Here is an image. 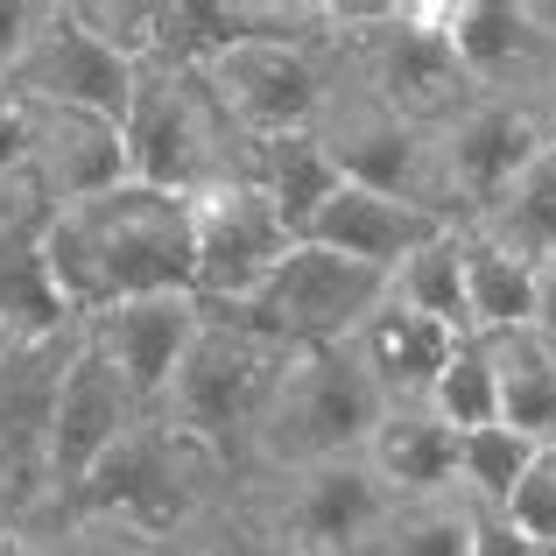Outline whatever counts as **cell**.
<instances>
[{
    "label": "cell",
    "instance_id": "6da1fadb",
    "mask_svg": "<svg viewBox=\"0 0 556 556\" xmlns=\"http://www.w3.org/2000/svg\"><path fill=\"white\" fill-rule=\"evenodd\" d=\"M42 268L78 325L113 303L190 289V198L127 177L99 198L56 204L42 226Z\"/></svg>",
    "mask_w": 556,
    "mask_h": 556
},
{
    "label": "cell",
    "instance_id": "7a4b0ae2",
    "mask_svg": "<svg viewBox=\"0 0 556 556\" xmlns=\"http://www.w3.org/2000/svg\"><path fill=\"white\" fill-rule=\"evenodd\" d=\"M380 408L388 402H380V388L367 380L353 345H289L268 380L240 479H275V472H296V465L353 458L374 437Z\"/></svg>",
    "mask_w": 556,
    "mask_h": 556
},
{
    "label": "cell",
    "instance_id": "3957f363",
    "mask_svg": "<svg viewBox=\"0 0 556 556\" xmlns=\"http://www.w3.org/2000/svg\"><path fill=\"white\" fill-rule=\"evenodd\" d=\"M121 149H127V177L149 190H177V198L254 169V141L218 113L204 71H177V64L135 71V92H127L121 113Z\"/></svg>",
    "mask_w": 556,
    "mask_h": 556
},
{
    "label": "cell",
    "instance_id": "277c9868",
    "mask_svg": "<svg viewBox=\"0 0 556 556\" xmlns=\"http://www.w3.org/2000/svg\"><path fill=\"white\" fill-rule=\"evenodd\" d=\"M232 493H240V479L149 408V416L106 451V465L78 486V501H71L64 515H106V521H127V529H149V535H163V543H177L184 529H198L204 515H218Z\"/></svg>",
    "mask_w": 556,
    "mask_h": 556
},
{
    "label": "cell",
    "instance_id": "5b68a950",
    "mask_svg": "<svg viewBox=\"0 0 556 556\" xmlns=\"http://www.w3.org/2000/svg\"><path fill=\"white\" fill-rule=\"evenodd\" d=\"M422 155H430L422 163V212L451 232L479 226L486 204L543 155V99L479 92L465 113L422 135Z\"/></svg>",
    "mask_w": 556,
    "mask_h": 556
},
{
    "label": "cell",
    "instance_id": "8992f818",
    "mask_svg": "<svg viewBox=\"0 0 556 556\" xmlns=\"http://www.w3.org/2000/svg\"><path fill=\"white\" fill-rule=\"evenodd\" d=\"M275 367H282L275 345H261L254 331H240V325H226V317L204 311V331L190 339L177 380H169L163 402H155V416H163L177 437H190L198 451H212V458L240 479Z\"/></svg>",
    "mask_w": 556,
    "mask_h": 556
},
{
    "label": "cell",
    "instance_id": "52a82bcc",
    "mask_svg": "<svg viewBox=\"0 0 556 556\" xmlns=\"http://www.w3.org/2000/svg\"><path fill=\"white\" fill-rule=\"evenodd\" d=\"M380 296H388V275H374V268H359V261H339V254H325V247L296 240L268 268V282H261L254 296L226 303V311H212V317H226V325L254 331L261 345L289 353V345H345L374 317Z\"/></svg>",
    "mask_w": 556,
    "mask_h": 556
},
{
    "label": "cell",
    "instance_id": "ba28073f",
    "mask_svg": "<svg viewBox=\"0 0 556 556\" xmlns=\"http://www.w3.org/2000/svg\"><path fill=\"white\" fill-rule=\"evenodd\" d=\"M240 501L268 543L303 549V556H359L374 521L394 507V493L353 451V458L296 465V472H275V479H240Z\"/></svg>",
    "mask_w": 556,
    "mask_h": 556
},
{
    "label": "cell",
    "instance_id": "9c48e42d",
    "mask_svg": "<svg viewBox=\"0 0 556 556\" xmlns=\"http://www.w3.org/2000/svg\"><path fill=\"white\" fill-rule=\"evenodd\" d=\"M141 416H149V408L127 394V380L113 374L92 345H78V359L64 367L56 402H50V437H42V507L28 521H14V529H50V521L78 501L85 479L106 465V451L121 444Z\"/></svg>",
    "mask_w": 556,
    "mask_h": 556
},
{
    "label": "cell",
    "instance_id": "30bf717a",
    "mask_svg": "<svg viewBox=\"0 0 556 556\" xmlns=\"http://www.w3.org/2000/svg\"><path fill=\"white\" fill-rule=\"evenodd\" d=\"M289 247L296 240L275 218V204L254 190V177H218V184L190 190V296L204 311H226V303L254 296Z\"/></svg>",
    "mask_w": 556,
    "mask_h": 556
},
{
    "label": "cell",
    "instance_id": "8fae6325",
    "mask_svg": "<svg viewBox=\"0 0 556 556\" xmlns=\"http://www.w3.org/2000/svg\"><path fill=\"white\" fill-rule=\"evenodd\" d=\"M218 113L240 127L247 141L275 135H311L331 92V50H303V42H232L226 56L204 64Z\"/></svg>",
    "mask_w": 556,
    "mask_h": 556
},
{
    "label": "cell",
    "instance_id": "7c38bea8",
    "mask_svg": "<svg viewBox=\"0 0 556 556\" xmlns=\"http://www.w3.org/2000/svg\"><path fill=\"white\" fill-rule=\"evenodd\" d=\"M437 36L479 92H529L556 85V14L549 0H430Z\"/></svg>",
    "mask_w": 556,
    "mask_h": 556
},
{
    "label": "cell",
    "instance_id": "4fadbf2b",
    "mask_svg": "<svg viewBox=\"0 0 556 556\" xmlns=\"http://www.w3.org/2000/svg\"><path fill=\"white\" fill-rule=\"evenodd\" d=\"M85 325H64L50 339H28L0 353V515L28 521L42 507V437H50L56 380L78 359Z\"/></svg>",
    "mask_w": 556,
    "mask_h": 556
},
{
    "label": "cell",
    "instance_id": "5bb4252c",
    "mask_svg": "<svg viewBox=\"0 0 556 556\" xmlns=\"http://www.w3.org/2000/svg\"><path fill=\"white\" fill-rule=\"evenodd\" d=\"M311 135H317V149L331 155L339 184L388 190V198L422 204V163H430V155H422V135L408 121H394L345 64H331V92H325V113H317Z\"/></svg>",
    "mask_w": 556,
    "mask_h": 556
},
{
    "label": "cell",
    "instance_id": "9a60e30c",
    "mask_svg": "<svg viewBox=\"0 0 556 556\" xmlns=\"http://www.w3.org/2000/svg\"><path fill=\"white\" fill-rule=\"evenodd\" d=\"M0 85L22 92L28 106H78V113H99V121L121 127L127 92H135V64H121V56L78 22L71 0H50L36 42H28V56Z\"/></svg>",
    "mask_w": 556,
    "mask_h": 556
},
{
    "label": "cell",
    "instance_id": "2e32d148",
    "mask_svg": "<svg viewBox=\"0 0 556 556\" xmlns=\"http://www.w3.org/2000/svg\"><path fill=\"white\" fill-rule=\"evenodd\" d=\"M204 331V303L190 289H169V296H135V303H113V311L85 317V345L106 359L113 374L127 380L141 408L163 402V388L177 380L190 339Z\"/></svg>",
    "mask_w": 556,
    "mask_h": 556
},
{
    "label": "cell",
    "instance_id": "e0dca14e",
    "mask_svg": "<svg viewBox=\"0 0 556 556\" xmlns=\"http://www.w3.org/2000/svg\"><path fill=\"white\" fill-rule=\"evenodd\" d=\"M28 184L56 204H78L99 198V190L127 184V149H121V127L99 121V113L78 106H28V155H22Z\"/></svg>",
    "mask_w": 556,
    "mask_h": 556
},
{
    "label": "cell",
    "instance_id": "ac0fdd59",
    "mask_svg": "<svg viewBox=\"0 0 556 556\" xmlns=\"http://www.w3.org/2000/svg\"><path fill=\"white\" fill-rule=\"evenodd\" d=\"M437 232H451V226H437L422 204L388 198V190L339 184L325 198V212L311 218V232H303V240L325 247V254H339V261H359V268H374V275H394L408 254H416V247H430Z\"/></svg>",
    "mask_w": 556,
    "mask_h": 556
},
{
    "label": "cell",
    "instance_id": "d6986e66",
    "mask_svg": "<svg viewBox=\"0 0 556 556\" xmlns=\"http://www.w3.org/2000/svg\"><path fill=\"white\" fill-rule=\"evenodd\" d=\"M359 458L394 501H430V493H451V479H458V437L422 402H408V408H380Z\"/></svg>",
    "mask_w": 556,
    "mask_h": 556
},
{
    "label": "cell",
    "instance_id": "ffe728a7",
    "mask_svg": "<svg viewBox=\"0 0 556 556\" xmlns=\"http://www.w3.org/2000/svg\"><path fill=\"white\" fill-rule=\"evenodd\" d=\"M345 345L359 353V367H367V380L380 388V402L408 408V402L430 394V380H437V367H444V353H451V331H437L430 317H416V311H402V303L380 296L374 317Z\"/></svg>",
    "mask_w": 556,
    "mask_h": 556
},
{
    "label": "cell",
    "instance_id": "44dd1931",
    "mask_svg": "<svg viewBox=\"0 0 556 556\" xmlns=\"http://www.w3.org/2000/svg\"><path fill=\"white\" fill-rule=\"evenodd\" d=\"M254 190L275 204V218L289 226V240L311 232V218L325 212V198L339 190V169L331 155L317 149V135H275V141H254Z\"/></svg>",
    "mask_w": 556,
    "mask_h": 556
},
{
    "label": "cell",
    "instance_id": "7402d4cb",
    "mask_svg": "<svg viewBox=\"0 0 556 556\" xmlns=\"http://www.w3.org/2000/svg\"><path fill=\"white\" fill-rule=\"evenodd\" d=\"M486 359H493V408H501V422L515 437H529V444H549L556 437V359L529 331H493Z\"/></svg>",
    "mask_w": 556,
    "mask_h": 556
},
{
    "label": "cell",
    "instance_id": "603a6c76",
    "mask_svg": "<svg viewBox=\"0 0 556 556\" xmlns=\"http://www.w3.org/2000/svg\"><path fill=\"white\" fill-rule=\"evenodd\" d=\"M465 232H479L486 247H501V254L543 268V261L556 254V155L543 149L515 184L501 190V198L486 204V218H479V226H465Z\"/></svg>",
    "mask_w": 556,
    "mask_h": 556
},
{
    "label": "cell",
    "instance_id": "cb8c5ba5",
    "mask_svg": "<svg viewBox=\"0 0 556 556\" xmlns=\"http://www.w3.org/2000/svg\"><path fill=\"white\" fill-rule=\"evenodd\" d=\"M535 303V268L501 247H486L479 232H465V331L493 339V331H521Z\"/></svg>",
    "mask_w": 556,
    "mask_h": 556
},
{
    "label": "cell",
    "instance_id": "d4e9b609",
    "mask_svg": "<svg viewBox=\"0 0 556 556\" xmlns=\"http://www.w3.org/2000/svg\"><path fill=\"white\" fill-rule=\"evenodd\" d=\"M388 303H402V311L430 317L437 331L465 339V232H437L430 247H416L388 275Z\"/></svg>",
    "mask_w": 556,
    "mask_h": 556
},
{
    "label": "cell",
    "instance_id": "484cf974",
    "mask_svg": "<svg viewBox=\"0 0 556 556\" xmlns=\"http://www.w3.org/2000/svg\"><path fill=\"white\" fill-rule=\"evenodd\" d=\"M422 408H430L451 437L501 422V408H493V359H486V339H479V331L451 339V353H444V367H437L430 394H422Z\"/></svg>",
    "mask_w": 556,
    "mask_h": 556
},
{
    "label": "cell",
    "instance_id": "4316f807",
    "mask_svg": "<svg viewBox=\"0 0 556 556\" xmlns=\"http://www.w3.org/2000/svg\"><path fill=\"white\" fill-rule=\"evenodd\" d=\"M359 556H465V507L458 493H430V501H394L374 521Z\"/></svg>",
    "mask_w": 556,
    "mask_h": 556
},
{
    "label": "cell",
    "instance_id": "83f0119b",
    "mask_svg": "<svg viewBox=\"0 0 556 556\" xmlns=\"http://www.w3.org/2000/svg\"><path fill=\"white\" fill-rule=\"evenodd\" d=\"M535 451H543V444L515 437L507 422L465 430L458 437V479H451V493H465V501H507V493H515V479L529 472Z\"/></svg>",
    "mask_w": 556,
    "mask_h": 556
},
{
    "label": "cell",
    "instance_id": "f1b7e54d",
    "mask_svg": "<svg viewBox=\"0 0 556 556\" xmlns=\"http://www.w3.org/2000/svg\"><path fill=\"white\" fill-rule=\"evenodd\" d=\"M56 556H169L163 535L149 529H127V521H106V515H64L50 529H36Z\"/></svg>",
    "mask_w": 556,
    "mask_h": 556
},
{
    "label": "cell",
    "instance_id": "f546056e",
    "mask_svg": "<svg viewBox=\"0 0 556 556\" xmlns=\"http://www.w3.org/2000/svg\"><path fill=\"white\" fill-rule=\"evenodd\" d=\"M71 8H78V22L92 28L121 64L141 71L155 56V0H71Z\"/></svg>",
    "mask_w": 556,
    "mask_h": 556
},
{
    "label": "cell",
    "instance_id": "4dcf8cb0",
    "mask_svg": "<svg viewBox=\"0 0 556 556\" xmlns=\"http://www.w3.org/2000/svg\"><path fill=\"white\" fill-rule=\"evenodd\" d=\"M507 521H515L529 543H556V451L543 444L529 458V472L515 479V493H507Z\"/></svg>",
    "mask_w": 556,
    "mask_h": 556
},
{
    "label": "cell",
    "instance_id": "1f68e13d",
    "mask_svg": "<svg viewBox=\"0 0 556 556\" xmlns=\"http://www.w3.org/2000/svg\"><path fill=\"white\" fill-rule=\"evenodd\" d=\"M169 556H261V529H254V515H247V501L232 493L218 515H204L198 529H184L177 543H169Z\"/></svg>",
    "mask_w": 556,
    "mask_h": 556
},
{
    "label": "cell",
    "instance_id": "d6a6232c",
    "mask_svg": "<svg viewBox=\"0 0 556 556\" xmlns=\"http://www.w3.org/2000/svg\"><path fill=\"white\" fill-rule=\"evenodd\" d=\"M458 507H465V556H535V543L507 521L501 501H465L458 493Z\"/></svg>",
    "mask_w": 556,
    "mask_h": 556
},
{
    "label": "cell",
    "instance_id": "836d02e7",
    "mask_svg": "<svg viewBox=\"0 0 556 556\" xmlns=\"http://www.w3.org/2000/svg\"><path fill=\"white\" fill-rule=\"evenodd\" d=\"M42 14H50V0H0V78H8V71L28 56Z\"/></svg>",
    "mask_w": 556,
    "mask_h": 556
},
{
    "label": "cell",
    "instance_id": "e575fe53",
    "mask_svg": "<svg viewBox=\"0 0 556 556\" xmlns=\"http://www.w3.org/2000/svg\"><path fill=\"white\" fill-rule=\"evenodd\" d=\"M22 155H28V99L0 85V177L22 169Z\"/></svg>",
    "mask_w": 556,
    "mask_h": 556
},
{
    "label": "cell",
    "instance_id": "d590c367",
    "mask_svg": "<svg viewBox=\"0 0 556 556\" xmlns=\"http://www.w3.org/2000/svg\"><path fill=\"white\" fill-rule=\"evenodd\" d=\"M521 331H529V339L556 359V254L535 268V303H529V325H521Z\"/></svg>",
    "mask_w": 556,
    "mask_h": 556
},
{
    "label": "cell",
    "instance_id": "8d00e7d4",
    "mask_svg": "<svg viewBox=\"0 0 556 556\" xmlns=\"http://www.w3.org/2000/svg\"><path fill=\"white\" fill-rule=\"evenodd\" d=\"M0 556H56V549L42 543L36 529H14V521H8V529H0Z\"/></svg>",
    "mask_w": 556,
    "mask_h": 556
},
{
    "label": "cell",
    "instance_id": "74e56055",
    "mask_svg": "<svg viewBox=\"0 0 556 556\" xmlns=\"http://www.w3.org/2000/svg\"><path fill=\"white\" fill-rule=\"evenodd\" d=\"M543 149L556 155V85H549V92H543Z\"/></svg>",
    "mask_w": 556,
    "mask_h": 556
},
{
    "label": "cell",
    "instance_id": "f35d334b",
    "mask_svg": "<svg viewBox=\"0 0 556 556\" xmlns=\"http://www.w3.org/2000/svg\"><path fill=\"white\" fill-rule=\"evenodd\" d=\"M261 556H303V549H282V543H268V535H261Z\"/></svg>",
    "mask_w": 556,
    "mask_h": 556
},
{
    "label": "cell",
    "instance_id": "ab89813d",
    "mask_svg": "<svg viewBox=\"0 0 556 556\" xmlns=\"http://www.w3.org/2000/svg\"><path fill=\"white\" fill-rule=\"evenodd\" d=\"M535 556H556V543H535Z\"/></svg>",
    "mask_w": 556,
    "mask_h": 556
},
{
    "label": "cell",
    "instance_id": "60d3db41",
    "mask_svg": "<svg viewBox=\"0 0 556 556\" xmlns=\"http://www.w3.org/2000/svg\"><path fill=\"white\" fill-rule=\"evenodd\" d=\"M549 14H556V0H549Z\"/></svg>",
    "mask_w": 556,
    "mask_h": 556
}]
</instances>
